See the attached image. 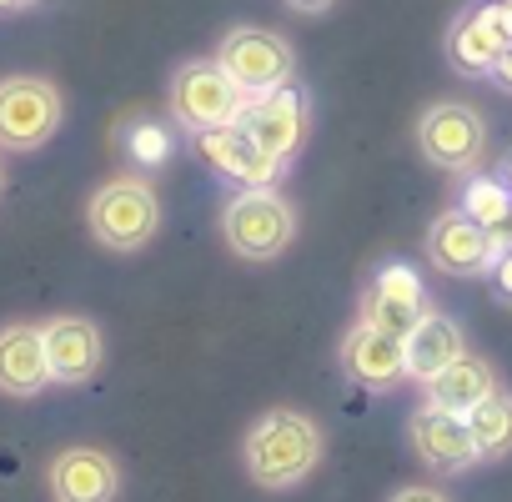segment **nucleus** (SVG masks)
<instances>
[{"label": "nucleus", "instance_id": "6", "mask_svg": "<svg viewBox=\"0 0 512 502\" xmlns=\"http://www.w3.org/2000/svg\"><path fill=\"white\" fill-rule=\"evenodd\" d=\"M66 121V96L46 76H0V151H41Z\"/></svg>", "mask_w": 512, "mask_h": 502}, {"label": "nucleus", "instance_id": "23", "mask_svg": "<svg viewBox=\"0 0 512 502\" xmlns=\"http://www.w3.org/2000/svg\"><path fill=\"white\" fill-rule=\"evenodd\" d=\"M392 502H452V497L437 492V487H427V482H407V487L392 492Z\"/></svg>", "mask_w": 512, "mask_h": 502}, {"label": "nucleus", "instance_id": "9", "mask_svg": "<svg viewBox=\"0 0 512 502\" xmlns=\"http://www.w3.org/2000/svg\"><path fill=\"white\" fill-rule=\"evenodd\" d=\"M256 146H262L272 161H292L307 141V96L297 86H282V91H267V96H251L241 106V121H236Z\"/></svg>", "mask_w": 512, "mask_h": 502}, {"label": "nucleus", "instance_id": "32", "mask_svg": "<svg viewBox=\"0 0 512 502\" xmlns=\"http://www.w3.org/2000/svg\"><path fill=\"white\" fill-rule=\"evenodd\" d=\"M507 226H512V221H507Z\"/></svg>", "mask_w": 512, "mask_h": 502}, {"label": "nucleus", "instance_id": "29", "mask_svg": "<svg viewBox=\"0 0 512 502\" xmlns=\"http://www.w3.org/2000/svg\"><path fill=\"white\" fill-rule=\"evenodd\" d=\"M497 6H502V16H507V26H512V0H497Z\"/></svg>", "mask_w": 512, "mask_h": 502}, {"label": "nucleus", "instance_id": "30", "mask_svg": "<svg viewBox=\"0 0 512 502\" xmlns=\"http://www.w3.org/2000/svg\"><path fill=\"white\" fill-rule=\"evenodd\" d=\"M0 191H6V171H0Z\"/></svg>", "mask_w": 512, "mask_h": 502}, {"label": "nucleus", "instance_id": "4", "mask_svg": "<svg viewBox=\"0 0 512 502\" xmlns=\"http://www.w3.org/2000/svg\"><path fill=\"white\" fill-rule=\"evenodd\" d=\"M166 106H171V121L181 131L206 136V131L236 126L246 96L231 86V76L216 61H181L166 81Z\"/></svg>", "mask_w": 512, "mask_h": 502}, {"label": "nucleus", "instance_id": "2", "mask_svg": "<svg viewBox=\"0 0 512 502\" xmlns=\"http://www.w3.org/2000/svg\"><path fill=\"white\" fill-rule=\"evenodd\" d=\"M221 236L241 262H272L297 236V206L277 186H241L221 211Z\"/></svg>", "mask_w": 512, "mask_h": 502}, {"label": "nucleus", "instance_id": "8", "mask_svg": "<svg viewBox=\"0 0 512 502\" xmlns=\"http://www.w3.org/2000/svg\"><path fill=\"white\" fill-rule=\"evenodd\" d=\"M507 257V246L497 231H482L472 216H462L457 206L442 211L432 226H427V262L447 277H482L492 272L497 262Z\"/></svg>", "mask_w": 512, "mask_h": 502}, {"label": "nucleus", "instance_id": "17", "mask_svg": "<svg viewBox=\"0 0 512 502\" xmlns=\"http://www.w3.org/2000/svg\"><path fill=\"white\" fill-rule=\"evenodd\" d=\"M196 151H201L221 176H231V181H241V186H272V181L287 171L282 161H272L262 146H256L241 126H221V131L196 136Z\"/></svg>", "mask_w": 512, "mask_h": 502}, {"label": "nucleus", "instance_id": "25", "mask_svg": "<svg viewBox=\"0 0 512 502\" xmlns=\"http://www.w3.org/2000/svg\"><path fill=\"white\" fill-rule=\"evenodd\" d=\"M492 282H497V292H502V297H512V251L492 267Z\"/></svg>", "mask_w": 512, "mask_h": 502}, {"label": "nucleus", "instance_id": "19", "mask_svg": "<svg viewBox=\"0 0 512 502\" xmlns=\"http://www.w3.org/2000/svg\"><path fill=\"white\" fill-rule=\"evenodd\" d=\"M422 392H427V407H442V412L467 417L477 402H487V397L497 392V367H492L487 357L462 352L447 372H437L432 382H422Z\"/></svg>", "mask_w": 512, "mask_h": 502}, {"label": "nucleus", "instance_id": "5", "mask_svg": "<svg viewBox=\"0 0 512 502\" xmlns=\"http://www.w3.org/2000/svg\"><path fill=\"white\" fill-rule=\"evenodd\" d=\"M211 61L231 76V86H236L246 101H251V96H267V91H282V86H292V76H297V51H292V41L277 36V31H262V26H231V31L221 36V46H216Z\"/></svg>", "mask_w": 512, "mask_h": 502}, {"label": "nucleus", "instance_id": "26", "mask_svg": "<svg viewBox=\"0 0 512 502\" xmlns=\"http://www.w3.org/2000/svg\"><path fill=\"white\" fill-rule=\"evenodd\" d=\"M492 81H497V86H507V91H512V51H507V56H502V61H497V71H492Z\"/></svg>", "mask_w": 512, "mask_h": 502}, {"label": "nucleus", "instance_id": "15", "mask_svg": "<svg viewBox=\"0 0 512 502\" xmlns=\"http://www.w3.org/2000/svg\"><path fill=\"white\" fill-rule=\"evenodd\" d=\"M342 367L352 382H362L367 392H387L407 377V357H402V337L372 327V322H357L347 337H342Z\"/></svg>", "mask_w": 512, "mask_h": 502}, {"label": "nucleus", "instance_id": "27", "mask_svg": "<svg viewBox=\"0 0 512 502\" xmlns=\"http://www.w3.org/2000/svg\"><path fill=\"white\" fill-rule=\"evenodd\" d=\"M6 11H26V6H36V0H0Z\"/></svg>", "mask_w": 512, "mask_h": 502}, {"label": "nucleus", "instance_id": "18", "mask_svg": "<svg viewBox=\"0 0 512 502\" xmlns=\"http://www.w3.org/2000/svg\"><path fill=\"white\" fill-rule=\"evenodd\" d=\"M467 352L462 342V327L442 312H427L407 337H402V357H407V377L412 382H432L437 372H447L457 357Z\"/></svg>", "mask_w": 512, "mask_h": 502}, {"label": "nucleus", "instance_id": "28", "mask_svg": "<svg viewBox=\"0 0 512 502\" xmlns=\"http://www.w3.org/2000/svg\"><path fill=\"white\" fill-rule=\"evenodd\" d=\"M502 181H507V191H512V156H507V166H502Z\"/></svg>", "mask_w": 512, "mask_h": 502}, {"label": "nucleus", "instance_id": "11", "mask_svg": "<svg viewBox=\"0 0 512 502\" xmlns=\"http://www.w3.org/2000/svg\"><path fill=\"white\" fill-rule=\"evenodd\" d=\"M41 342H46V362H51V382L61 387H81L101 372L106 362V337L91 317L81 312H61L51 322H41Z\"/></svg>", "mask_w": 512, "mask_h": 502}, {"label": "nucleus", "instance_id": "20", "mask_svg": "<svg viewBox=\"0 0 512 502\" xmlns=\"http://www.w3.org/2000/svg\"><path fill=\"white\" fill-rule=\"evenodd\" d=\"M467 432H472L482 462L507 457V452H512V392L497 387L487 402H477V407L467 412Z\"/></svg>", "mask_w": 512, "mask_h": 502}, {"label": "nucleus", "instance_id": "24", "mask_svg": "<svg viewBox=\"0 0 512 502\" xmlns=\"http://www.w3.org/2000/svg\"><path fill=\"white\" fill-rule=\"evenodd\" d=\"M337 6V0H287V11H297V16H327Z\"/></svg>", "mask_w": 512, "mask_h": 502}, {"label": "nucleus", "instance_id": "13", "mask_svg": "<svg viewBox=\"0 0 512 502\" xmlns=\"http://www.w3.org/2000/svg\"><path fill=\"white\" fill-rule=\"evenodd\" d=\"M407 437H412V452L422 457V467H432V472L452 477V472H467L472 462H482V452L467 432V417H457V412H442V407L422 402L407 422Z\"/></svg>", "mask_w": 512, "mask_h": 502}, {"label": "nucleus", "instance_id": "21", "mask_svg": "<svg viewBox=\"0 0 512 502\" xmlns=\"http://www.w3.org/2000/svg\"><path fill=\"white\" fill-rule=\"evenodd\" d=\"M457 211L472 216L482 231H502V226L512 221V191H507V181H497V176H472V181L462 186Z\"/></svg>", "mask_w": 512, "mask_h": 502}, {"label": "nucleus", "instance_id": "7", "mask_svg": "<svg viewBox=\"0 0 512 502\" xmlns=\"http://www.w3.org/2000/svg\"><path fill=\"white\" fill-rule=\"evenodd\" d=\"M417 151L437 171H477L487 156V121L467 101H432L417 116Z\"/></svg>", "mask_w": 512, "mask_h": 502}, {"label": "nucleus", "instance_id": "12", "mask_svg": "<svg viewBox=\"0 0 512 502\" xmlns=\"http://www.w3.org/2000/svg\"><path fill=\"white\" fill-rule=\"evenodd\" d=\"M51 502H116L121 467L101 447H61L46 467Z\"/></svg>", "mask_w": 512, "mask_h": 502}, {"label": "nucleus", "instance_id": "1", "mask_svg": "<svg viewBox=\"0 0 512 502\" xmlns=\"http://www.w3.org/2000/svg\"><path fill=\"white\" fill-rule=\"evenodd\" d=\"M241 462H246V477L267 492H287L297 482L312 477V467L322 462V427L307 417V412H292V407H272L262 412L246 437H241Z\"/></svg>", "mask_w": 512, "mask_h": 502}, {"label": "nucleus", "instance_id": "3", "mask_svg": "<svg viewBox=\"0 0 512 502\" xmlns=\"http://www.w3.org/2000/svg\"><path fill=\"white\" fill-rule=\"evenodd\" d=\"M86 226L106 251H141L161 226V201L141 176H111L86 201Z\"/></svg>", "mask_w": 512, "mask_h": 502}, {"label": "nucleus", "instance_id": "22", "mask_svg": "<svg viewBox=\"0 0 512 502\" xmlns=\"http://www.w3.org/2000/svg\"><path fill=\"white\" fill-rule=\"evenodd\" d=\"M121 136H126V156L141 161V166H161V161L171 156V136H166V126H156V121H146V116L126 121Z\"/></svg>", "mask_w": 512, "mask_h": 502}, {"label": "nucleus", "instance_id": "10", "mask_svg": "<svg viewBox=\"0 0 512 502\" xmlns=\"http://www.w3.org/2000/svg\"><path fill=\"white\" fill-rule=\"evenodd\" d=\"M512 51V26L502 16V6H472L447 26V61L457 76H492L497 61Z\"/></svg>", "mask_w": 512, "mask_h": 502}, {"label": "nucleus", "instance_id": "14", "mask_svg": "<svg viewBox=\"0 0 512 502\" xmlns=\"http://www.w3.org/2000/svg\"><path fill=\"white\" fill-rule=\"evenodd\" d=\"M427 312H432V307H427L422 277H417L412 267H402V262H387V267L372 277L367 297H362V322H372V327H382V332H392V337H407Z\"/></svg>", "mask_w": 512, "mask_h": 502}, {"label": "nucleus", "instance_id": "31", "mask_svg": "<svg viewBox=\"0 0 512 502\" xmlns=\"http://www.w3.org/2000/svg\"><path fill=\"white\" fill-rule=\"evenodd\" d=\"M0 11H6V6H0Z\"/></svg>", "mask_w": 512, "mask_h": 502}, {"label": "nucleus", "instance_id": "16", "mask_svg": "<svg viewBox=\"0 0 512 502\" xmlns=\"http://www.w3.org/2000/svg\"><path fill=\"white\" fill-rule=\"evenodd\" d=\"M51 387V362L36 322L0 327V392L6 397H41Z\"/></svg>", "mask_w": 512, "mask_h": 502}]
</instances>
